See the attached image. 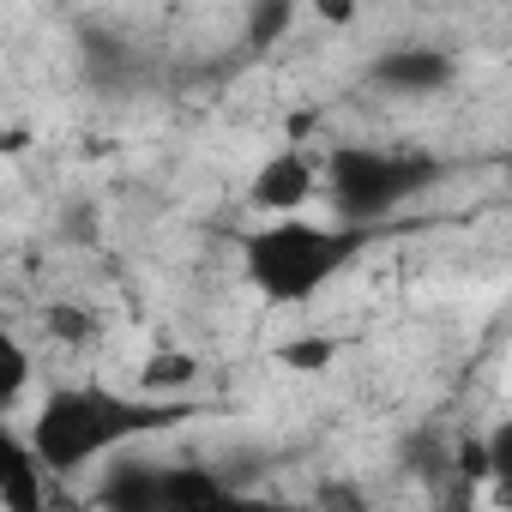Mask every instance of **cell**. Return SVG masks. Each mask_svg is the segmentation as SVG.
I'll return each instance as SVG.
<instances>
[{
	"label": "cell",
	"mask_w": 512,
	"mask_h": 512,
	"mask_svg": "<svg viewBox=\"0 0 512 512\" xmlns=\"http://www.w3.org/2000/svg\"><path fill=\"white\" fill-rule=\"evenodd\" d=\"M434 181L440 157L404 145H332L326 157V199L338 211V229H374L422 199Z\"/></svg>",
	"instance_id": "3"
},
{
	"label": "cell",
	"mask_w": 512,
	"mask_h": 512,
	"mask_svg": "<svg viewBox=\"0 0 512 512\" xmlns=\"http://www.w3.org/2000/svg\"><path fill=\"white\" fill-rule=\"evenodd\" d=\"M296 25V7L290 0H272V7H253L247 13V49H272L284 31Z\"/></svg>",
	"instance_id": "11"
},
{
	"label": "cell",
	"mask_w": 512,
	"mask_h": 512,
	"mask_svg": "<svg viewBox=\"0 0 512 512\" xmlns=\"http://www.w3.org/2000/svg\"><path fill=\"white\" fill-rule=\"evenodd\" d=\"M314 512H368V494L356 482H326L314 494Z\"/></svg>",
	"instance_id": "15"
},
{
	"label": "cell",
	"mask_w": 512,
	"mask_h": 512,
	"mask_svg": "<svg viewBox=\"0 0 512 512\" xmlns=\"http://www.w3.org/2000/svg\"><path fill=\"white\" fill-rule=\"evenodd\" d=\"M97 512H169V464L109 458L97 476Z\"/></svg>",
	"instance_id": "5"
},
{
	"label": "cell",
	"mask_w": 512,
	"mask_h": 512,
	"mask_svg": "<svg viewBox=\"0 0 512 512\" xmlns=\"http://www.w3.org/2000/svg\"><path fill=\"white\" fill-rule=\"evenodd\" d=\"M0 506L49 512V464L37 458L31 434H19V428H0Z\"/></svg>",
	"instance_id": "7"
},
{
	"label": "cell",
	"mask_w": 512,
	"mask_h": 512,
	"mask_svg": "<svg viewBox=\"0 0 512 512\" xmlns=\"http://www.w3.org/2000/svg\"><path fill=\"white\" fill-rule=\"evenodd\" d=\"M374 85L392 91V97H434L440 85H452V55L446 49H428V43L386 49L374 61Z\"/></svg>",
	"instance_id": "8"
},
{
	"label": "cell",
	"mask_w": 512,
	"mask_h": 512,
	"mask_svg": "<svg viewBox=\"0 0 512 512\" xmlns=\"http://www.w3.org/2000/svg\"><path fill=\"white\" fill-rule=\"evenodd\" d=\"M25 386H31V356H25V344L7 332V338H0V410H13V404L25 398Z\"/></svg>",
	"instance_id": "10"
},
{
	"label": "cell",
	"mask_w": 512,
	"mask_h": 512,
	"mask_svg": "<svg viewBox=\"0 0 512 512\" xmlns=\"http://www.w3.org/2000/svg\"><path fill=\"white\" fill-rule=\"evenodd\" d=\"M49 338L85 344V338H97V314H85V308H73V302H49Z\"/></svg>",
	"instance_id": "13"
},
{
	"label": "cell",
	"mask_w": 512,
	"mask_h": 512,
	"mask_svg": "<svg viewBox=\"0 0 512 512\" xmlns=\"http://www.w3.org/2000/svg\"><path fill=\"white\" fill-rule=\"evenodd\" d=\"M320 169H314V157L302 151V145H284V151H272L260 169H253V181H247V205L253 211H266L272 223L278 217H302V205L320 193Z\"/></svg>",
	"instance_id": "4"
},
{
	"label": "cell",
	"mask_w": 512,
	"mask_h": 512,
	"mask_svg": "<svg viewBox=\"0 0 512 512\" xmlns=\"http://www.w3.org/2000/svg\"><path fill=\"white\" fill-rule=\"evenodd\" d=\"M362 241H368V229H332V223H314V217H278L266 229L241 235V278L272 308H302L356 260Z\"/></svg>",
	"instance_id": "2"
},
{
	"label": "cell",
	"mask_w": 512,
	"mask_h": 512,
	"mask_svg": "<svg viewBox=\"0 0 512 512\" xmlns=\"http://www.w3.org/2000/svg\"><path fill=\"white\" fill-rule=\"evenodd\" d=\"M332 356H338L332 338H290V344L278 350V362H284V368H302V374H320Z\"/></svg>",
	"instance_id": "14"
},
{
	"label": "cell",
	"mask_w": 512,
	"mask_h": 512,
	"mask_svg": "<svg viewBox=\"0 0 512 512\" xmlns=\"http://www.w3.org/2000/svg\"><path fill=\"white\" fill-rule=\"evenodd\" d=\"M482 440H488V494L512 506V416H500Z\"/></svg>",
	"instance_id": "9"
},
{
	"label": "cell",
	"mask_w": 512,
	"mask_h": 512,
	"mask_svg": "<svg viewBox=\"0 0 512 512\" xmlns=\"http://www.w3.org/2000/svg\"><path fill=\"white\" fill-rule=\"evenodd\" d=\"M193 380H199V362H193V356H157V362H145V374H139L145 398H151V392H169V386H193Z\"/></svg>",
	"instance_id": "12"
},
{
	"label": "cell",
	"mask_w": 512,
	"mask_h": 512,
	"mask_svg": "<svg viewBox=\"0 0 512 512\" xmlns=\"http://www.w3.org/2000/svg\"><path fill=\"white\" fill-rule=\"evenodd\" d=\"M193 416V404H169V398H127L109 386H55L37 416H31V446L49 464V476H79L97 458H115L127 440L139 434H163L181 428Z\"/></svg>",
	"instance_id": "1"
},
{
	"label": "cell",
	"mask_w": 512,
	"mask_h": 512,
	"mask_svg": "<svg viewBox=\"0 0 512 512\" xmlns=\"http://www.w3.org/2000/svg\"><path fill=\"white\" fill-rule=\"evenodd\" d=\"M169 512H284V506L260 500L253 488L223 482L205 464H169Z\"/></svg>",
	"instance_id": "6"
},
{
	"label": "cell",
	"mask_w": 512,
	"mask_h": 512,
	"mask_svg": "<svg viewBox=\"0 0 512 512\" xmlns=\"http://www.w3.org/2000/svg\"><path fill=\"white\" fill-rule=\"evenodd\" d=\"M506 181H512V163H506Z\"/></svg>",
	"instance_id": "16"
}]
</instances>
